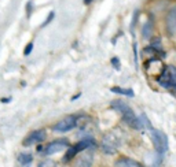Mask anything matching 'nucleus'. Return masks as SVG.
<instances>
[{"label":"nucleus","mask_w":176,"mask_h":167,"mask_svg":"<svg viewBox=\"0 0 176 167\" xmlns=\"http://www.w3.org/2000/svg\"><path fill=\"white\" fill-rule=\"evenodd\" d=\"M165 26L169 34H176V7L169 10L167 19H165Z\"/></svg>","instance_id":"1a4fd4ad"},{"label":"nucleus","mask_w":176,"mask_h":167,"mask_svg":"<svg viewBox=\"0 0 176 167\" xmlns=\"http://www.w3.org/2000/svg\"><path fill=\"white\" fill-rule=\"evenodd\" d=\"M32 50H33V43H29V44H28L26 47H25V51H23V55H26V56H28V55H29L30 52H32Z\"/></svg>","instance_id":"a211bd4d"},{"label":"nucleus","mask_w":176,"mask_h":167,"mask_svg":"<svg viewBox=\"0 0 176 167\" xmlns=\"http://www.w3.org/2000/svg\"><path fill=\"white\" fill-rule=\"evenodd\" d=\"M114 167H144L136 160H132L129 158H121L114 163Z\"/></svg>","instance_id":"9b49d317"},{"label":"nucleus","mask_w":176,"mask_h":167,"mask_svg":"<svg viewBox=\"0 0 176 167\" xmlns=\"http://www.w3.org/2000/svg\"><path fill=\"white\" fill-rule=\"evenodd\" d=\"M95 147V140L91 137H87V138H83L81 141H78L76 145H73L72 148H69V151L66 152L65 155V160H70L72 158H74L78 152H83L85 149H89V148H94Z\"/></svg>","instance_id":"39448f33"},{"label":"nucleus","mask_w":176,"mask_h":167,"mask_svg":"<svg viewBox=\"0 0 176 167\" xmlns=\"http://www.w3.org/2000/svg\"><path fill=\"white\" fill-rule=\"evenodd\" d=\"M37 167H57V165H55V162L50 160V159H47V160H43V162H41Z\"/></svg>","instance_id":"2eb2a0df"},{"label":"nucleus","mask_w":176,"mask_h":167,"mask_svg":"<svg viewBox=\"0 0 176 167\" xmlns=\"http://www.w3.org/2000/svg\"><path fill=\"white\" fill-rule=\"evenodd\" d=\"M102 151L108 155H113L118 151V148L121 147V137L116 131H110L106 136H103L102 138Z\"/></svg>","instance_id":"f03ea898"},{"label":"nucleus","mask_w":176,"mask_h":167,"mask_svg":"<svg viewBox=\"0 0 176 167\" xmlns=\"http://www.w3.org/2000/svg\"><path fill=\"white\" fill-rule=\"evenodd\" d=\"M33 160V156L32 154H19L18 155V163L19 165H22V166H28V165H30Z\"/></svg>","instance_id":"ddd939ff"},{"label":"nucleus","mask_w":176,"mask_h":167,"mask_svg":"<svg viewBox=\"0 0 176 167\" xmlns=\"http://www.w3.org/2000/svg\"><path fill=\"white\" fill-rule=\"evenodd\" d=\"M77 121H78V117L76 115H68L65 117L63 119H61L59 122H57L53 126V130L57 131V133H66V131L72 130L77 126Z\"/></svg>","instance_id":"423d86ee"},{"label":"nucleus","mask_w":176,"mask_h":167,"mask_svg":"<svg viewBox=\"0 0 176 167\" xmlns=\"http://www.w3.org/2000/svg\"><path fill=\"white\" fill-rule=\"evenodd\" d=\"M150 137H151V141H153L154 148H156L158 155H163L168 151V137L165 136V133L151 127L150 129Z\"/></svg>","instance_id":"7ed1b4c3"},{"label":"nucleus","mask_w":176,"mask_h":167,"mask_svg":"<svg viewBox=\"0 0 176 167\" xmlns=\"http://www.w3.org/2000/svg\"><path fill=\"white\" fill-rule=\"evenodd\" d=\"M54 15H55V14H54V12H50V14H48V17H47V19H46V21H44V23H43V25H41V27H44V26H47V25H48V23H50V22H51V21H53V19H54Z\"/></svg>","instance_id":"f3484780"},{"label":"nucleus","mask_w":176,"mask_h":167,"mask_svg":"<svg viewBox=\"0 0 176 167\" xmlns=\"http://www.w3.org/2000/svg\"><path fill=\"white\" fill-rule=\"evenodd\" d=\"M94 163V154L92 152H84L77 158L76 167H92Z\"/></svg>","instance_id":"9d476101"},{"label":"nucleus","mask_w":176,"mask_h":167,"mask_svg":"<svg viewBox=\"0 0 176 167\" xmlns=\"http://www.w3.org/2000/svg\"><path fill=\"white\" fill-rule=\"evenodd\" d=\"M160 85L169 89H176V67L175 66H167L163 70L160 78H158Z\"/></svg>","instance_id":"20e7f679"},{"label":"nucleus","mask_w":176,"mask_h":167,"mask_svg":"<svg viewBox=\"0 0 176 167\" xmlns=\"http://www.w3.org/2000/svg\"><path fill=\"white\" fill-rule=\"evenodd\" d=\"M94 0H84V4H91Z\"/></svg>","instance_id":"aec40b11"},{"label":"nucleus","mask_w":176,"mask_h":167,"mask_svg":"<svg viewBox=\"0 0 176 167\" xmlns=\"http://www.w3.org/2000/svg\"><path fill=\"white\" fill-rule=\"evenodd\" d=\"M112 64H113V67L114 69H117V70H120V67H121L118 58H112Z\"/></svg>","instance_id":"dca6fc26"},{"label":"nucleus","mask_w":176,"mask_h":167,"mask_svg":"<svg viewBox=\"0 0 176 167\" xmlns=\"http://www.w3.org/2000/svg\"><path fill=\"white\" fill-rule=\"evenodd\" d=\"M32 2H29V3H28V4H26V12L28 14H30V12H32Z\"/></svg>","instance_id":"6ab92c4d"},{"label":"nucleus","mask_w":176,"mask_h":167,"mask_svg":"<svg viewBox=\"0 0 176 167\" xmlns=\"http://www.w3.org/2000/svg\"><path fill=\"white\" fill-rule=\"evenodd\" d=\"M153 34V22L151 21H147L143 26V30H142V36L144 40H149Z\"/></svg>","instance_id":"f8f14e48"},{"label":"nucleus","mask_w":176,"mask_h":167,"mask_svg":"<svg viewBox=\"0 0 176 167\" xmlns=\"http://www.w3.org/2000/svg\"><path fill=\"white\" fill-rule=\"evenodd\" d=\"M112 107L117 111V112L121 114L124 122L128 125V126L135 129V130H140V129L143 127L142 121L135 115V112H133L132 108H131L127 103L121 102V100H114V102H112Z\"/></svg>","instance_id":"f257e3e1"},{"label":"nucleus","mask_w":176,"mask_h":167,"mask_svg":"<svg viewBox=\"0 0 176 167\" xmlns=\"http://www.w3.org/2000/svg\"><path fill=\"white\" fill-rule=\"evenodd\" d=\"M46 140V130L40 129V130H34L32 131L28 137L23 140V147H30V145H34V144H40Z\"/></svg>","instance_id":"0eeeda50"},{"label":"nucleus","mask_w":176,"mask_h":167,"mask_svg":"<svg viewBox=\"0 0 176 167\" xmlns=\"http://www.w3.org/2000/svg\"><path fill=\"white\" fill-rule=\"evenodd\" d=\"M113 93H118V95H125V96H128V97H133L135 96V93H133V90L132 89H124V88H120V86H113L112 89Z\"/></svg>","instance_id":"4468645a"},{"label":"nucleus","mask_w":176,"mask_h":167,"mask_svg":"<svg viewBox=\"0 0 176 167\" xmlns=\"http://www.w3.org/2000/svg\"><path fill=\"white\" fill-rule=\"evenodd\" d=\"M68 147H69V141L65 140V138H62V140H55L53 142H50L46 147L44 155H54V154H57V152H61V151H63V149H66Z\"/></svg>","instance_id":"6e6552de"}]
</instances>
